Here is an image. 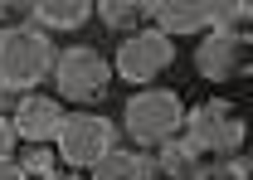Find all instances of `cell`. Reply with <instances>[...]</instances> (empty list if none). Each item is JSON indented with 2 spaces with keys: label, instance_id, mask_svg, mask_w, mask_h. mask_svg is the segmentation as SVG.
Instances as JSON below:
<instances>
[{
  "label": "cell",
  "instance_id": "44dd1931",
  "mask_svg": "<svg viewBox=\"0 0 253 180\" xmlns=\"http://www.w3.org/2000/svg\"><path fill=\"white\" fill-rule=\"evenodd\" d=\"M244 102H249V112H253V88H249V97H244Z\"/></svg>",
  "mask_w": 253,
  "mask_h": 180
},
{
  "label": "cell",
  "instance_id": "7a4b0ae2",
  "mask_svg": "<svg viewBox=\"0 0 253 180\" xmlns=\"http://www.w3.org/2000/svg\"><path fill=\"white\" fill-rule=\"evenodd\" d=\"M185 141L200 151L205 161L244 156L249 141H253V112H249V102H239L234 92H205V97H190Z\"/></svg>",
  "mask_w": 253,
  "mask_h": 180
},
{
  "label": "cell",
  "instance_id": "e0dca14e",
  "mask_svg": "<svg viewBox=\"0 0 253 180\" xmlns=\"http://www.w3.org/2000/svg\"><path fill=\"white\" fill-rule=\"evenodd\" d=\"M20 156V132L10 122V107H0V161H15Z\"/></svg>",
  "mask_w": 253,
  "mask_h": 180
},
{
  "label": "cell",
  "instance_id": "277c9868",
  "mask_svg": "<svg viewBox=\"0 0 253 180\" xmlns=\"http://www.w3.org/2000/svg\"><path fill=\"white\" fill-rule=\"evenodd\" d=\"M59 39L44 34L39 25L20 34H5L0 39V92L5 97H25L54 83V68H59Z\"/></svg>",
  "mask_w": 253,
  "mask_h": 180
},
{
  "label": "cell",
  "instance_id": "52a82bcc",
  "mask_svg": "<svg viewBox=\"0 0 253 180\" xmlns=\"http://www.w3.org/2000/svg\"><path fill=\"white\" fill-rule=\"evenodd\" d=\"M54 146H59V161L68 166V171H83V176H93L97 166H102L112 151L122 146V127H117V117H112V112L73 107Z\"/></svg>",
  "mask_w": 253,
  "mask_h": 180
},
{
  "label": "cell",
  "instance_id": "3957f363",
  "mask_svg": "<svg viewBox=\"0 0 253 180\" xmlns=\"http://www.w3.org/2000/svg\"><path fill=\"white\" fill-rule=\"evenodd\" d=\"M49 88L59 92L68 107H93L102 112V102L117 88V68H112V54L93 44V39H73L59 49V68H54V83Z\"/></svg>",
  "mask_w": 253,
  "mask_h": 180
},
{
  "label": "cell",
  "instance_id": "8fae6325",
  "mask_svg": "<svg viewBox=\"0 0 253 180\" xmlns=\"http://www.w3.org/2000/svg\"><path fill=\"white\" fill-rule=\"evenodd\" d=\"M97 25L112 39H131L151 25V5L146 0H97Z\"/></svg>",
  "mask_w": 253,
  "mask_h": 180
},
{
  "label": "cell",
  "instance_id": "2e32d148",
  "mask_svg": "<svg viewBox=\"0 0 253 180\" xmlns=\"http://www.w3.org/2000/svg\"><path fill=\"white\" fill-rule=\"evenodd\" d=\"M195 180H253V171L244 156H229V161H205V171Z\"/></svg>",
  "mask_w": 253,
  "mask_h": 180
},
{
  "label": "cell",
  "instance_id": "5bb4252c",
  "mask_svg": "<svg viewBox=\"0 0 253 180\" xmlns=\"http://www.w3.org/2000/svg\"><path fill=\"white\" fill-rule=\"evenodd\" d=\"M25 171H30V180H44V176H54L63 161H59V146H20V156H15Z\"/></svg>",
  "mask_w": 253,
  "mask_h": 180
},
{
  "label": "cell",
  "instance_id": "6da1fadb",
  "mask_svg": "<svg viewBox=\"0 0 253 180\" xmlns=\"http://www.w3.org/2000/svg\"><path fill=\"white\" fill-rule=\"evenodd\" d=\"M185 122H190V97L175 83H156V88H136L122 92L117 102V127H122V141L136 151H161L170 141L185 136Z\"/></svg>",
  "mask_w": 253,
  "mask_h": 180
},
{
  "label": "cell",
  "instance_id": "9c48e42d",
  "mask_svg": "<svg viewBox=\"0 0 253 180\" xmlns=\"http://www.w3.org/2000/svg\"><path fill=\"white\" fill-rule=\"evenodd\" d=\"M151 25L166 30L170 39H205L214 30V0H156L151 5Z\"/></svg>",
  "mask_w": 253,
  "mask_h": 180
},
{
  "label": "cell",
  "instance_id": "9a60e30c",
  "mask_svg": "<svg viewBox=\"0 0 253 180\" xmlns=\"http://www.w3.org/2000/svg\"><path fill=\"white\" fill-rule=\"evenodd\" d=\"M34 10H39V0H0V39L5 34H20L34 25Z\"/></svg>",
  "mask_w": 253,
  "mask_h": 180
},
{
  "label": "cell",
  "instance_id": "8992f818",
  "mask_svg": "<svg viewBox=\"0 0 253 180\" xmlns=\"http://www.w3.org/2000/svg\"><path fill=\"white\" fill-rule=\"evenodd\" d=\"M112 68H117V88H126V92L156 88V83H166V73L180 68V39L146 25L141 34L112 44Z\"/></svg>",
  "mask_w": 253,
  "mask_h": 180
},
{
  "label": "cell",
  "instance_id": "30bf717a",
  "mask_svg": "<svg viewBox=\"0 0 253 180\" xmlns=\"http://www.w3.org/2000/svg\"><path fill=\"white\" fill-rule=\"evenodd\" d=\"M34 25L44 34H54V39H68L73 44L88 25H97V0H39Z\"/></svg>",
  "mask_w": 253,
  "mask_h": 180
},
{
  "label": "cell",
  "instance_id": "7402d4cb",
  "mask_svg": "<svg viewBox=\"0 0 253 180\" xmlns=\"http://www.w3.org/2000/svg\"><path fill=\"white\" fill-rule=\"evenodd\" d=\"M249 30H253V5H249Z\"/></svg>",
  "mask_w": 253,
  "mask_h": 180
},
{
  "label": "cell",
  "instance_id": "ac0fdd59",
  "mask_svg": "<svg viewBox=\"0 0 253 180\" xmlns=\"http://www.w3.org/2000/svg\"><path fill=\"white\" fill-rule=\"evenodd\" d=\"M0 180H30V171L20 161H0Z\"/></svg>",
  "mask_w": 253,
  "mask_h": 180
},
{
  "label": "cell",
  "instance_id": "7c38bea8",
  "mask_svg": "<svg viewBox=\"0 0 253 180\" xmlns=\"http://www.w3.org/2000/svg\"><path fill=\"white\" fill-rule=\"evenodd\" d=\"M151 171H156V180H195L205 171V156L180 136V141H170V146L151 151Z\"/></svg>",
  "mask_w": 253,
  "mask_h": 180
},
{
  "label": "cell",
  "instance_id": "d6986e66",
  "mask_svg": "<svg viewBox=\"0 0 253 180\" xmlns=\"http://www.w3.org/2000/svg\"><path fill=\"white\" fill-rule=\"evenodd\" d=\"M44 180H88V176H83V171H68V166H59L54 176H44Z\"/></svg>",
  "mask_w": 253,
  "mask_h": 180
},
{
  "label": "cell",
  "instance_id": "ba28073f",
  "mask_svg": "<svg viewBox=\"0 0 253 180\" xmlns=\"http://www.w3.org/2000/svg\"><path fill=\"white\" fill-rule=\"evenodd\" d=\"M10 122L20 132V146H54L68 122V102H63L54 88H39V92H25V97H10Z\"/></svg>",
  "mask_w": 253,
  "mask_h": 180
},
{
  "label": "cell",
  "instance_id": "ffe728a7",
  "mask_svg": "<svg viewBox=\"0 0 253 180\" xmlns=\"http://www.w3.org/2000/svg\"><path fill=\"white\" fill-rule=\"evenodd\" d=\"M244 161H249V171H253V141H249V151H244Z\"/></svg>",
  "mask_w": 253,
  "mask_h": 180
},
{
  "label": "cell",
  "instance_id": "5b68a950",
  "mask_svg": "<svg viewBox=\"0 0 253 180\" xmlns=\"http://www.w3.org/2000/svg\"><path fill=\"white\" fill-rule=\"evenodd\" d=\"M190 73L214 92L253 88V30H210L190 44Z\"/></svg>",
  "mask_w": 253,
  "mask_h": 180
},
{
  "label": "cell",
  "instance_id": "4fadbf2b",
  "mask_svg": "<svg viewBox=\"0 0 253 180\" xmlns=\"http://www.w3.org/2000/svg\"><path fill=\"white\" fill-rule=\"evenodd\" d=\"M88 180H156V171H151V156H146V151H136V146L122 141Z\"/></svg>",
  "mask_w": 253,
  "mask_h": 180
}]
</instances>
